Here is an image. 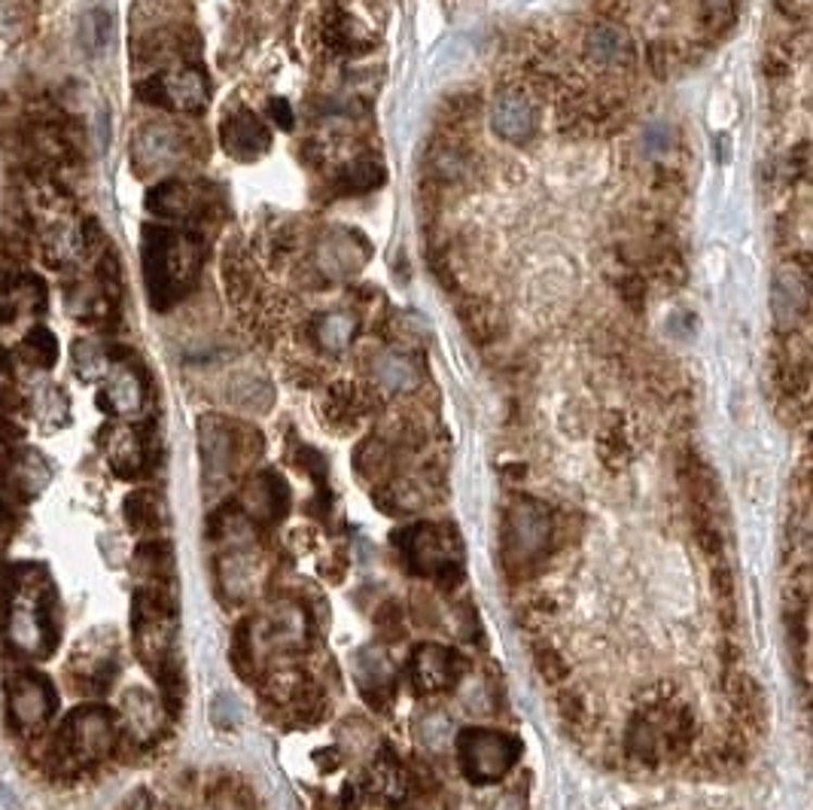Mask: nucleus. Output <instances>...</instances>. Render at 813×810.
I'll return each instance as SVG.
<instances>
[{
	"mask_svg": "<svg viewBox=\"0 0 813 810\" xmlns=\"http://www.w3.org/2000/svg\"><path fill=\"white\" fill-rule=\"evenodd\" d=\"M3 607L7 643L18 656L47 658L55 649L52 585L43 570H13L3 582Z\"/></svg>",
	"mask_w": 813,
	"mask_h": 810,
	"instance_id": "obj_1",
	"label": "nucleus"
},
{
	"mask_svg": "<svg viewBox=\"0 0 813 810\" xmlns=\"http://www.w3.org/2000/svg\"><path fill=\"white\" fill-rule=\"evenodd\" d=\"M201 245L196 235L150 226L143 229V275L155 308H171L199 277Z\"/></svg>",
	"mask_w": 813,
	"mask_h": 810,
	"instance_id": "obj_2",
	"label": "nucleus"
},
{
	"mask_svg": "<svg viewBox=\"0 0 813 810\" xmlns=\"http://www.w3.org/2000/svg\"><path fill=\"white\" fill-rule=\"evenodd\" d=\"M558 539L552 509L534 497H515L503 519V564L512 576L527 580L549 558Z\"/></svg>",
	"mask_w": 813,
	"mask_h": 810,
	"instance_id": "obj_3",
	"label": "nucleus"
},
{
	"mask_svg": "<svg viewBox=\"0 0 813 810\" xmlns=\"http://www.w3.org/2000/svg\"><path fill=\"white\" fill-rule=\"evenodd\" d=\"M120 744V725L108 707H79L64 719L52 740V762L89 764L108 759Z\"/></svg>",
	"mask_w": 813,
	"mask_h": 810,
	"instance_id": "obj_4",
	"label": "nucleus"
},
{
	"mask_svg": "<svg viewBox=\"0 0 813 810\" xmlns=\"http://www.w3.org/2000/svg\"><path fill=\"white\" fill-rule=\"evenodd\" d=\"M522 756V740L493 728H466L458 737V759L463 774L476 786L503 780Z\"/></svg>",
	"mask_w": 813,
	"mask_h": 810,
	"instance_id": "obj_5",
	"label": "nucleus"
},
{
	"mask_svg": "<svg viewBox=\"0 0 813 810\" xmlns=\"http://www.w3.org/2000/svg\"><path fill=\"white\" fill-rule=\"evenodd\" d=\"M399 546L417 573L433 576V580H439V585H448V588L454 582H461V543L448 527L415 524L399 536Z\"/></svg>",
	"mask_w": 813,
	"mask_h": 810,
	"instance_id": "obj_6",
	"label": "nucleus"
},
{
	"mask_svg": "<svg viewBox=\"0 0 813 810\" xmlns=\"http://www.w3.org/2000/svg\"><path fill=\"white\" fill-rule=\"evenodd\" d=\"M7 707L10 719L16 722L22 732H34L47 725L55 713V691L43 673L22 671L7 683Z\"/></svg>",
	"mask_w": 813,
	"mask_h": 810,
	"instance_id": "obj_7",
	"label": "nucleus"
},
{
	"mask_svg": "<svg viewBox=\"0 0 813 810\" xmlns=\"http://www.w3.org/2000/svg\"><path fill=\"white\" fill-rule=\"evenodd\" d=\"M250 637H253V646H262L268 652H296L311 637L308 612L296 600H277L265 619L250 625Z\"/></svg>",
	"mask_w": 813,
	"mask_h": 810,
	"instance_id": "obj_8",
	"label": "nucleus"
},
{
	"mask_svg": "<svg viewBox=\"0 0 813 810\" xmlns=\"http://www.w3.org/2000/svg\"><path fill=\"white\" fill-rule=\"evenodd\" d=\"M199 448H201V470H204V485L208 490L220 488L235 470L241 458V439L238 429L220 421V418H201L199 424Z\"/></svg>",
	"mask_w": 813,
	"mask_h": 810,
	"instance_id": "obj_9",
	"label": "nucleus"
},
{
	"mask_svg": "<svg viewBox=\"0 0 813 810\" xmlns=\"http://www.w3.org/2000/svg\"><path fill=\"white\" fill-rule=\"evenodd\" d=\"M147 101L162 104V108L180 110V113H199L208 104V79L196 67L174 71V74H159L147 86H140Z\"/></svg>",
	"mask_w": 813,
	"mask_h": 810,
	"instance_id": "obj_10",
	"label": "nucleus"
},
{
	"mask_svg": "<svg viewBox=\"0 0 813 810\" xmlns=\"http://www.w3.org/2000/svg\"><path fill=\"white\" fill-rule=\"evenodd\" d=\"M463 673H466V661L454 649L439 646V643H424L412 656V683L424 695L454 688L461 683Z\"/></svg>",
	"mask_w": 813,
	"mask_h": 810,
	"instance_id": "obj_11",
	"label": "nucleus"
},
{
	"mask_svg": "<svg viewBox=\"0 0 813 810\" xmlns=\"http://www.w3.org/2000/svg\"><path fill=\"white\" fill-rule=\"evenodd\" d=\"M116 676V646L108 640H89L71 656V680L83 686V691H104Z\"/></svg>",
	"mask_w": 813,
	"mask_h": 810,
	"instance_id": "obj_12",
	"label": "nucleus"
},
{
	"mask_svg": "<svg viewBox=\"0 0 813 810\" xmlns=\"http://www.w3.org/2000/svg\"><path fill=\"white\" fill-rule=\"evenodd\" d=\"M290 509V488L277 473H260L241 494V512L250 521H280Z\"/></svg>",
	"mask_w": 813,
	"mask_h": 810,
	"instance_id": "obj_13",
	"label": "nucleus"
},
{
	"mask_svg": "<svg viewBox=\"0 0 813 810\" xmlns=\"http://www.w3.org/2000/svg\"><path fill=\"white\" fill-rule=\"evenodd\" d=\"M177 155H180V135L171 125H143L132 144V162L140 174L168 169L171 162H177Z\"/></svg>",
	"mask_w": 813,
	"mask_h": 810,
	"instance_id": "obj_14",
	"label": "nucleus"
},
{
	"mask_svg": "<svg viewBox=\"0 0 813 810\" xmlns=\"http://www.w3.org/2000/svg\"><path fill=\"white\" fill-rule=\"evenodd\" d=\"M353 676L357 686L363 688L368 701L375 703L378 698H390L393 686H397V671L393 661L384 652L382 646H366L353 656Z\"/></svg>",
	"mask_w": 813,
	"mask_h": 810,
	"instance_id": "obj_15",
	"label": "nucleus"
},
{
	"mask_svg": "<svg viewBox=\"0 0 813 810\" xmlns=\"http://www.w3.org/2000/svg\"><path fill=\"white\" fill-rule=\"evenodd\" d=\"M101 409L110 414H138L143 409V382L132 366H113L104 375V387H101Z\"/></svg>",
	"mask_w": 813,
	"mask_h": 810,
	"instance_id": "obj_16",
	"label": "nucleus"
},
{
	"mask_svg": "<svg viewBox=\"0 0 813 810\" xmlns=\"http://www.w3.org/2000/svg\"><path fill=\"white\" fill-rule=\"evenodd\" d=\"M220 135H223V147L235 159H260L268 150V144H272L268 128L253 113H235V116H229L223 123V128H220Z\"/></svg>",
	"mask_w": 813,
	"mask_h": 810,
	"instance_id": "obj_17",
	"label": "nucleus"
},
{
	"mask_svg": "<svg viewBox=\"0 0 813 810\" xmlns=\"http://www.w3.org/2000/svg\"><path fill=\"white\" fill-rule=\"evenodd\" d=\"M725 691H728V701H731V710L740 719V728H750V732H762L765 728V695L759 683L752 680L750 673L743 671H731L728 680H725Z\"/></svg>",
	"mask_w": 813,
	"mask_h": 810,
	"instance_id": "obj_18",
	"label": "nucleus"
},
{
	"mask_svg": "<svg viewBox=\"0 0 813 810\" xmlns=\"http://www.w3.org/2000/svg\"><path fill=\"white\" fill-rule=\"evenodd\" d=\"M491 123L493 132L500 138L512 140V144H522L534 135L537 128V113L530 108V101L522 98V95H500L497 104L491 110Z\"/></svg>",
	"mask_w": 813,
	"mask_h": 810,
	"instance_id": "obj_19",
	"label": "nucleus"
},
{
	"mask_svg": "<svg viewBox=\"0 0 813 810\" xmlns=\"http://www.w3.org/2000/svg\"><path fill=\"white\" fill-rule=\"evenodd\" d=\"M104 451H108L110 466L116 470V475H123V478H135V475L143 473V466H147V443H143V436H140L138 429H108Z\"/></svg>",
	"mask_w": 813,
	"mask_h": 810,
	"instance_id": "obj_20",
	"label": "nucleus"
},
{
	"mask_svg": "<svg viewBox=\"0 0 813 810\" xmlns=\"http://www.w3.org/2000/svg\"><path fill=\"white\" fill-rule=\"evenodd\" d=\"M147 208L165 220H189L199 208V196L192 186L180 184V180H165L147 196Z\"/></svg>",
	"mask_w": 813,
	"mask_h": 810,
	"instance_id": "obj_21",
	"label": "nucleus"
},
{
	"mask_svg": "<svg viewBox=\"0 0 813 810\" xmlns=\"http://www.w3.org/2000/svg\"><path fill=\"white\" fill-rule=\"evenodd\" d=\"M123 713L128 732L135 734V737H140V740L153 737V734L162 728V707H159L153 695H147L143 688L125 691Z\"/></svg>",
	"mask_w": 813,
	"mask_h": 810,
	"instance_id": "obj_22",
	"label": "nucleus"
},
{
	"mask_svg": "<svg viewBox=\"0 0 813 810\" xmlns=\"http://www.w3.org/2000/svg\"><path fill=\"white\" fill-rule=\"evenodd\" d=\"M10 478H13V488L22 494V497H37L40 490L47 488L49 478H52V470H49L47 458L34 448H25L18 451L13 466H10Z\"/></svg>",
	"mask_w": 813,
	"mask_h": 810,
	"instance_id": "obj_23",
	"label": "nucleus"
},
{
	"mask_svg": "<svg viewBox=\"0 0 813 810\" xmlns=\"http://www.w3.org/2000/svg\"><path fill=\"white\" fill-rule=\"evenodd\" d=\"M804 311V281L796 269H780L774 277V314L780 326H792Z\"/></svg>",
	"mask_w": 813,
	"mask_h": 810,
	"instance_id": "obj_24",
	"label": "nucleus"
},
{
	"mask_svg": "<svg viewBox=\"0 0 813 810\" xmlns=\"http://www.w3.org/2000/svg\"><path fill=\"white\" fill-rule=\"evenodd\" d=\"M123 512L128 527L138 531V534H153V531H159L165 524V506H162V500L155 497L153 490H135V494H128L123 503Z\"/></svg>",
	"mask_w": 813,
	"mask_h": 810,
	"instance_id": "obj_25",
	"label": "nucleus"
},
{
	"mask_svg": "<svg viewBox=\"0 0 813 810\" xmlns=\"http://www.w3.org/2000/svg\"><path fill=\"white\" fill-rule=\"evenodd\" d=\"M135 566H138V573L147 582L168 585L171 576H174V549H171L165 539L140 543L138 551H135Z\"/></svg>",
	"mask_w": 813,
	"mask_h": 810,
	"instance_id": "obj_26",
	"label": "nucleus"
},
{
	"mask_svg": "<svg viewBox=\"0 0 813 810\" xmlns=\"http://www.w3.org/2000/svg\"><path fill=\"white\" fill-rule=\"evenodd\" d=\"M253 580H257V564L250 554L232 551L229 558H223L220 564V585L232 600H245L253 591Z\"/></svg>",
	"mask_w": 813,
	"mask_h": 810,
	"instance_id": "obj_27",
	"label": "nucleus"
},
{
	"mask_svg": "<svg viewBox=\"0 0 813 810\" xmlns=\"http://www.w3.org/2000/svg\"><path fill=\"white\" fill-rule=\"evenodd\" d=\"M357 336V317L353 314H345V311H333V314H323L317 321V341L321 348H326L329 353H341Z\"/></svg>",
	"mask_w": 813,
	"mask_h": 810,
	"instance_id": "obj_28",
	"label": "nucleus"
},
{
	"mask_svg": "<svg viewBox=\"0 0 813 810\" xmlns=\"http://www.w3.org/2000/svg\"><path fill=\"white\" fill-rule=\"evenodd\" d=\"M18 357L34 369H52L59 360V341L47 326H34L28 336L18 345Z\"/></svg>",
	"mask_w": 813,
	"mask_h": 810,
	"instance_id": "obj_29",
	"label": "nucleus"
},
{
	"mask_svg": "<svg viewBox=\"0 0 813 810\" xmlns=\"http://www.w3.org/2000/svg\"><path fill=\"white\" fill-rule=\"evenodd\" d=\"M79 43L86 52H108L110 43H113V16L108 10H89L86 16L79 18Z\"/></svg>",
	"mask_w": 813,
	"mask_h": 810,
	"instance_id": "obj_30",
	"label": "nucleus"
},
{
	"mask_svg": "<svg viewBox=\"0 0 813 810\" xmlns=\"http://www.w3.org/2000/svg\"><path fill=\"white\" fill-rule=\"evenodd\" d=\"M405 786H409V777H405L402 764L393 756H382L372 768V793H378L387 801H402Z\"/></svg>",
	"mask_w": 813,
	"mask_h": 810,
	"instance_id": "obj_31",
	"label": "nucleus"
},
{
	"mask_svg": "<svg viewBox=\"0 0 813 810\" xmlns=\"http://www.w3.org/2000/svg\"><path fill=\"white\" fill-rule=\"evenodd\" d=\"M74 366H77L83 382H98V378H104L110 372L108 351L98 341H92V338H83V341L74 345Z\"/></svg>",
	"mask_w": 813,
	"mask_h": 810,
	"instance_id": "obj_32",
	"label": "nucleus"
},
{
	"mask_svg": "<svg viewBox=\"0 0 813 810\" xmlns=\"http://www.w3.org/2000/svg\"><path fill=\"white\" fill-rule=\"evenodd\" d=\"M34 412L40 418V424L47 429L64 427L67 424V418H71V406H67V397H64L59 387H40V394H37V402H34Z\"/></svg>",
	"mask_w": 813,
	"mask_h": 810,
	"instance_id": "obj_33",
	"label": "nucleus"
},
{
	"mask_svg": "<svg viewBox=\"0 0 813 810\" xmlns=\"http://www.w3.org/2000/svg\"><path fill=\"white\" fill-rule=\"evenodd\" d=\"M588 52L598 59V62H618L625 52H628V40L625 34L613 28V25H598L595 32L588 34Z\"/></svg>",
	"mask_w": 813,
	"mask_h": 810,
	"instance_id": "obj_34",
	"label": "nucleus"
},
{
	"mask_svg": "<svg viewBox=\"0 0 813 810\" xmlns=\"http://www.w3.org/2000/svg\"><path fill=\"white\" fill-rule=\"evenodd\" d=\"M375 375H378V382L387 390H412L417 384L415 366L409 360H402V357H393V353H387V357L378 360Z\"/></svg>",
	"mask_w": 813,
	"mask_h": 810,
	"instance_id": "obj_35",
	"label": "nucleus"
},
{
	"mask_svg": "<svg viewBox=\"0 0 813 810\" xmlns=\"http://www.w3.org/2000/svg\"><path fill=\"white\" fill-rule=\"evenodd\" d=\"M534 664H537V673L549 683V686H564V683H567V658L561 656L552 643H539V646H534Z\"/></svg>",
	"mask_w": 813,
	"mask_h": 810,
	"instance_id": "obj_36",
	"label": "nucleus"
},
{
	"mask_svg": "<svg viewBox=\"0 0 813 810\" xmlns=\"http://www.w3.org/2000/svg\"><path fill=\"white\" fill-rule=\"evenodd\" d=\"M232 402L241 406L247 412H265L272 406V387L260 378H238L232 387Z\"/></svg>",
	"mask_w": 813,
	"mask_h": 810,
	"instance_id": "obj_37",
	"label": "nucleus"
},
{
	"mask_svg": "<svg viewBox=\"0 0 813 810\" xmlns=\"http://www.w3.org/2000/svg\"><path fill=\"white\" fill-rule=\"evenodd\" d=\"M357 470H360L363 478H372V482L384 478L387 470H390V451H387V445L378 443V439L363 443V448L357 451Z\"/></svg>",
	"mask_w": 813,
	"mask_h": 810,
	"instance_id": "obj_38",
	"label": "nucleus"
},
{
	"mask_svg": "<svg viewBox=\"0 0 813 810\" xmlns=\"http://www.w3.org/2000/svg\"><path fill=\"white\" fill-rule=\"evenodd\" d=\"M232 664H235V671L241 673L245 680L253 676L257 646H253V637H250V622L238 625V631H235V640H232Z\"/></svg>",
	"mask_w": 813,
	"mask_h": 810,
	"instance_id": "obj_39",
	"label": "nucleus"
},
{
	"mask_svg": "<svg viewBox=\"0 0 813 810\" xmlns=\"http://www.w3.org/2000/svg\"><path fill=\"white\" fill-rule=\"evenodd\" d=\"M326 406H329V418L333 421H353L360 414V397H357V390H353L351 384H336L329 390Z\"/></svg>",
	"mask_w": 813,
	"mask_h": 810,
	"instance_id": "obj_40",
	"label": "nucleus"
},
{
	"mask_svg": "<svg viewBox=\"0 0 813 810\" xmlns=\"http://www.w3.org/2000/svg\"><path fill=\"white\" fill-rule=\"evenodd\" d=\"M211 719H214L216 728H223V732H232V728H238L241 725V719H245V710H241V701L229 695V691H220L211 703Z\"/></svg>",
	"mask_w": 813,
	"mask_h": 810,
	"instance_id": "obj_41",
	"label": "nucleus"
},
{
	"mask_svg": "<svg viewBox=\"0 0 813 810\" xmlns=\"http://www.w3.org/2000/svg\"><path fill=\"white\" fill-rule=\"evenodd\" d=\"M382 177L384 171L378 159H360V162H353L351 169H348V186H351L353 192H366L372 186L382 184Z\"/></svg>",
	"mask_w": 813,
	"mask_h": 810,
	"instance_id": "obj_42",
	"label": "nucleus"
},
{
	"mask_svg": "<svg viewBox=\"0 0 813 810\" xmlns=\"http://www.w3.org/2000/svg\"><path fill=\"white\" fill-rule=\"evenodd\" d=\"M558 710L567 722H583L588 716V703H585V695H579L576 688H561L558 695Z\"/></svg>",
	"mask_w": 813,
	"mask_h": 810,
	"instance_id": "obj_43",
	"label": "nucleus"
},
{
	"mask_svg": "<svg viewBox=\"0 0 813 810\" xmlns=\"http://www.w3.org/2000/svg\"><path fill=\"white\" fill-rule=\"evenodd\" d=\"M704 13L710 18V25H731L735 0H704Z\"/></svg>",
	"mask_w": 813,
	"mask_h": 810,
	"instance_id": "obj_44",
	"label": "nucleus"
},
{
	"mask_svg": "<svg viewBox=\"0 0 813 810\" xmlns=\"http://www.w3.org/2000/svg\"><path fill=\"white\" fill-rule=\"evenodd\" d=\"M22 409V399L18 394L10 387V384H0V418H7L10 412Z\"/></svg>",
	"mask_w": 813,
	"mask_h": 810,
	"instance_id": "obj_45",
	"label": "nucleus"
},
{
	"mask_svg": "<svg viewBox=\"0 0 813 810\" xmlns=\"http://www.w3.org/2000/svg\"><path fill=\"white\" fill-rule=\"evenodd\" d=\"M10 369H13V366H10V353H7V348H0V372L7 375Z\"/></svg>",
	"mask_w": 813,
	"mask_h": 810,
	"instance_id": "obj_46",
	"label": "nucleus"
}]
</instances>
